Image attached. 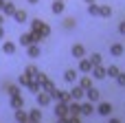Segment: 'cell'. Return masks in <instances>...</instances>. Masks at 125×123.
Returning <instances> with one entry per match:
<instances>
[{"mask_svg": "<svg viewBox=\"0 0 125 123\" xmlns=\"http://www.w3.org/2000/svg\"><path fill=\"white\" fill-rule=\"evenodd\" d=\"M31 33H35V37H37V40H44V37H48V35H51V26L37 18V20H31Z\"/></svg>", "mask_w": 125, "mask_h": 123, "instance_id": "cell-1", "label": "cell"}, {"mask_svg": "<svg viewBox=\"0 0 125 123\" xmlns=\"http://www.w3.org/2000/svg\"><path fill=\"white\" fill-rule=\"evenodd\" d=\"M31 44H40V40L35 37V33H31V31H29V33H22V35H20V46L29 48Z\"/></svg>", "mask_w": 125, "mask_h": 123, "instance_id": "cell-2", "label": "cell"}, {"mask_svg": "<svg viewBox=\"0 0 125 123\" xmlns=\"http://www.w3.org/2000/svg\"><path fill=\"white\" fill-rule=\"evenodd\" d=\"M35 101H37V108H40V106H42V108H46V106H51V103H53V97H51V92L42 90V92H37V95H35Z\"/></svg>", "mask_w": 125, "mask_h": 123, "instance_id": "cell-3", "label": "cell"}, {"mask_svg": "<svg viewBox=\"0 0 125 123\" xmlns=\"http://www.w3.org/2000/svg\"><path fill=\"white\" fill-rule=\"evenodd\" d=\"M55 117H57V119H66V117H70V112H68V103L57 101V106H55Z\"/></svg>", "mask_w": 125, "mask_h": 123, "instance_id": "cell-4", "label": "cell"}, {"mask_svg": "<svg viewBox=\"0 0 125 123\" xmlns=\"http://www.w3.org/2000/svg\"><path fill=\"white\" fill-rule=\"evenodd\" d=\"M97 112H99L101 117H110V112H112V103H110V101H99V103H97Z\"/></svg>", "mask_w": 125, "mask_h": 123, "instance_id": "cell-5", "label": "cell"}, {"mask_svg": "<svg viewBox=\"0 0 125 123\" xmlns=\"http://www.w3.org/2000/svg\"><path fill=\"white\" fill-rule=\"evenodd\" d=\"M70 97H73V101H81L83 97H86V90L77 84V86H73V90H70Z\"/></svg>", "mask_w": 125, "mask_h": 123, "instance_id": "cell-6", "label": "cell"}, {"mask_svg": "<svg viewBox=\"0 0 125 123\" xmlns=\"http://www.w3.org/2000/svg\"><path fill=\"white\" fill-rule=\"evenodd\" d=\"M70 53H73V57H77V59H83V55H86V46H83V44H73Z\"/></svg>", "mask_w": 125, "mask_h": 123, "instance_id": "cell-7", "label": "cell"}, {"mask_svg": "<svg viewBox=\"0 0 125 123\" xmlns=\"http://www.w3.org/2000/svg\"><path fill=\"white\" fill-rule=\"evenodd\" d=\"M86 99L92 101V103H99V101H101V92H99L97 88H90V90H86Z\"/></svg>", "mask_w": 125, "mask_h": 123, "instance_id": "cell-8", "label": "cell"}, {"mask_svg": "<svg viewBox=\"0 0 125 123\" xmlns=\"http://www.w3.org/2000/svg\"><path fill=\"white\" fill-rule=\"evenodd\" d=\"M90 75H92L94 79H105V77H108V68H103V66H94Z\"/></svg>", "mask_w": 125, "mask_h": 123, "instance_id": "cell-9", "label": "cell"}, {"mask_svg": "<svg viewBox=\"0 0 125 123\" xmlns=\"http://www.w3.org/2000/svg\"><path fill=\"white\" fill-rule=\"evenodd\" d=\"M11 108H13V110H24V97H22V95L11 97Z\"/></svg>", "mask_w": 125, "mask_h": 123, "instance_id": "cell-10", "label": "cell"}, {"mask_svg": "<svg viewBox=\"0 0 125 123\" xmlns=\"http://www.w3.org/2000/svg\"><path fill=\"white\" fill-rule=\"evenodd\" d=\"M26 55H29L31 59H35V57H40V55H42V48H40V44H31V46L26 48Z\"/></svg>", "mask_w": 125, "mask_h": 123, "instance_id": "cell-11", "label": "cell"}, {"mask_svg": "<svg viewBox=\"0 0 125 123\" xmlns=\"http://www.w3.org/2000/svg\"><path fill=\"white\" fill-rule=\"evenodd\" d=\"M68 112H70V117H79L81 114V103L79 101H70L68 103Z\"/></svg>", "mask_w": 125, "mask_h": 123, "instance_id": "cell-12", "label": "cell"}, {"mask_svg": "<svg viewBox=\"0 0 125 123\" xmlns=\"http://www.w3.org/2000/svg\"><path fill=\"white\" fill-rule=\"evenodd\" d=\"M92 112H94V103H92V101H88V99H86V101H83V103H81V114H83V117H90V114H92Z\"/></svg>", "mask_w": 125, "mask_h": 123, "instance_id": "cell-13", "label": "cell"}, {"mask_svg": "<svg viewBox=\"0 0 125 123\" xmlns=\"http://www.w3.org/2000/svg\"><path fill=\"white\" fill-rule=\"evenodd\" d=\"M29 119H31V123H42V108H33L29 112Z\"/></svg>", "mask_w": 125, "mask_h": 123, "instance_id": "cell-14", "label": "cell"}, {"mask_svg": "<svg viewBox=\"0 0 125 123\" xmlns=\"http://www.w3.org/2000/svg\"><path fill=\"white\" fill-rule=\"evenodd\" d=\"M123 53H125V46H123V44H119V42H116V44H112V46H110V55L121 57Z\"/></svg>", "mask_w": 125, "mask_h": 123, "instance_id": "cell-15", "label": "cell"}, {"mask_svg": "<svg viewBox=\"0 0 125 123\" xmlns=\"http://www.w3.org/2000/svg\"><path fill=\"white\" fill-rule=\"evenodd\" d=\"M13 20H15V22H20V24H22V22H29V13H26L24 9H18V11H15V15H13Z\"/></svg>", "mask_w": 125, "mask_h": 123, "instance_id": "cell-16", "label": "cell"}, {"mask_svg": "<svg viewBox=\"0 0 125 123\" xmlns=\"http://www.w3.org/2000/svg\"><path fill=\"white\" fill-rule=\"evenodd\" d=\"M92 68H94V66H92L90 59H81V62H79V73H92Z\"/></svg>", "mask_w": 125, "mask_h": 123, "instance_id": "cell-17", "label": "cell"}, {"mask_svg": "<svg viewBox=\"0 0 125 123\" xmlns=\"http://www.w3.org/2000/svg\"><path fill=\"white\" fill-rule=\"evenodd\" d=\"M77 75H79L77 70H73V68H68V70L64 73V79H66L68 84H77Z\"/></svg>", "mask_w": 125, "mask_h": 123, "instance_id": "cell-18", "label": "cell"}, {"mask_svg": "<svg viewBox=\"0 0 125 123\" xmlns=\"http://www.w3.org/2000/svg\"><path fill=\"white\" fill-rule=\"evenodd\" d=\"M64 7H66L64 0H55V2L51 4V11H53L55 15H59V13H64Z\"/></svg>", "mask_w": 125, "mask_h": 123, "instance_id": "cell-19", "label": "cell"}, {"mask_svg": "<svg viewBox=\"0 0 125 123\" xmlns=\"http://www.w3.org/2000/svg\"><path fill=\"white\" fill-rule=\"evenodd\" d=\"M15 121H18V123H31L29 112H24V110H15Z\"/></svg>", "mask_w": 125, "mask_h": 123, "instance_id": "cell-20", "label": "cell"}, {"mask_svg": "<svg viewBox=\"0 0 125 123\" xmlns=\"http://www.w3.org/2000/svg\"><path fill=\"white\" fill-rule=\"evenodd\" d=\"M2 86H4V90L9 92V97H15V95H22V92H20V88H18L15 84H2Z\"/></svg>", "mask_w": 125, "mask_h": 123, "instance_id": "cell-21", "label": "cell"}, {"mask_svg": "<svg viewBox=\"0 0 125 123\" xmlns=\"http://www.w3.org/2000/svg\"><path fill=\"white\" fill-rule=\"evenodd\" d=\"M15 11H18V7H15L13 2H7V4H4V9H2V13H4V15H15Z\"/></svg>", "mask_w": 125, "mask_h": 123, "instance_id": "cell-22", "label": "cell"}, {"mask_svg": "<svg viewBox=\"0 0 125 123\" xmlns=\"http://www.w3.org/2000/svg\"><path fill=\"white\" fill-rule=\"evenodd\" d=\"M99 15H101V18H110V15H112V7H110V4H101Z\"/></svg>", "mask_w": 125, "mask_h": 123, "instance_id": "cell-23", "label": "cell"}, {"mask_svg": "<svg viewBox=\"0 0 125 123\" xmlns=\"http://www.w3.org/2000/svg\"><path fill=\"white\" fill-rule=\"evenodd\" d=\"M2 51H4L7 55H13V53H15V44H13V42H2Z\"/></svg>", "mask_w": 125, "mask_h": 123, "instance_id": "cell-24", "label": "cell"}, {"mask_svg": "<svg viewBox=\"0 0 125 123\" xmlns=\"http://www.w3.org/2000/svg\"><path fill=\"white\" fill-rule=\"evenodd\" d=\"M119 75H121V68L119 66H108V77L110 79H116Z\"/></svg>", "mask_w": 125, "mask_h": 123, "instance_id": "cell-25", "label": "cell"}, {"mask_svg": "<svg viewBox=\"0 0 125 123\" xmlns=\"http://www.w3.org/2000/svg\"><path fill=\"white\" fill-rule=\"evenodd\" d=\"M24 73H26L29 77H33V79H35V75L40 73V68H37V66H33V64H29V66L24 68Z\"/></svg>", "mask_w": 125, "mask_h": 123, "instance_id": "cell-26", "label": "cell"}, {"mask_svg": "<svg viewBox=\"0 0 125 123\" xmlns=\"http://www.w3.org/2000/svg\"><path fill=\"white\" fill-rule=\"evenodd\" d=\"M79 86H81L83 90H90V88H92V79H90V77H81V79H79Z\"/></svg>", "mask_w": 125, "mask_h": 123, "instance_id": "cell-27", "label": "cell"}, {"mask_svg": "<svg viewBox=\"0 0 125 123\" xmlns=\"http://www.w3.org/2000/svg\"><path fill=\"white\" fill-rule=\"evenodd\" d=\"M90 62H92V66H101V62H103L101 53H92V55H90Z\"/></svg>", "mask_w": 125, "mask_h": 123, "instance_id": "cell-28", "label": "cell"}, {"mask_svg": "<svg viewBox=\"0 0 125 123\" xmlns=\"http://www.w3.org/2000/svg\"><path fill=\"white\" fill-rule=\"evenodd\" d=\"M99 9H101V7H99L97 2H94V4H88V13H90V15H99Z\"/></svg>", "mask_w": 125, "mask_h": 123, "instance_id": "cell-29", "label": "cell"}, {"mask_svg": "<svg viewBox=\"0 0 125 123\" xmlns=\"http://www.w3.org/2000/svg\"><path fill=\"white\" fill-rule=\"evenodd\" d=\"M64 26H66V29H73V26H75V18H66V20H64Z\"/></svg>", "mask_w": 125, "mask_h": 123, "instance_id": "cell-30", "label": "cell"}, {"mask_svg": "<svg viewBox=\"0 0 125 123\" xmlns=\"http://www.w3.org/2000/svg\"><path fill=\"white\" fill-rule=\"evenodd\" d=\"M116 84H119V86H125V73H121V75L116 77Z\"/></svg>", "mask_w": 125, "mask_h": 123, "instance_id": "cell-31", "label": "cell"}, {"mask_svg": "<svg viewBox=\"0 0 125 123\" xmlns=\"http://www.w3.org/2000/svg\"><path fill=\"white\" fill-rule=\"evenodd\" d=\"M119 33H121V35H125V20L119 24Z\"/></svg>", "mask_w": 125, "mask_h": 123, "instance_id": "cell-32", "label": "cell"}, {"mask_svg": "<svg viewBox=\"0 0 125 123\" xmlns=\"http://www.w3.org/2000/svg\"><path fill=\"white\" fill-rule=\"evenodd\" d=\"M68 123H81V119H79V117H70V119H68Z\"/></svg>", "mask_w": 125, "mask_h": 123, "instance_id": "cell-33", "label": "cell"}, {"mask_svg": "<svg viewBox=\"0 0 125 123\" xmlns=\"http://www.w3.org/2000/svg\"><path fill=\"white\" fill-rule=\"evenodd\" d=\"M0 26H4V13L0 11Z\"/></svg>", "mask_w": 125, "mask_h": 123, "instance_id": "cell-34", "label": "cell"}, {"mask_svg": "<svg viewBox=\"0 0 125 123\" xmlns=\"http://www.w3.org/2000/svg\"><path fill=\"white\" fill-rule=\"evenodd\" d=\"M108 123H121V119H116V117H112V119H110Z\"/></svg>", "mask_w": 125, "mask_h": 123, "instance_id": "cell-35", "label": "cell"}, {"mask_svg": "<svg viewBox=\"0 0 125 123\" xmlns=\"http://www.w3.org/2000/svg\"><path fill=\"white\" fill-rule=\"evenodd\" d=\"M68 119H70V117H66V119H57V123H68Z\"/></svg>", "mask_w": 125, "mask_h": 123, "instance_id": "cell-36", "label": "cell"}, {"mask_svg": "<svg viewBox=\"0 0 125 123\" xmlns=\"http://www.w3.org/2000/svg\"><path fill=\"white\" fill-rule=\"evenodd\" d=\"M26 2H29V4H37L40 0H26Z\"/></svg>", "mask_w": 125, "mask_h": 123, "instance_id": "cell-37", "label": "cell"}, {"mask_svg": "<svg viewBox=\"0 0 125 123\" xmlns=\"http://www.w3.org/2000/svg\"><path fill=\"white\" fill-rule=\"evenodd\" d=\"M4 4H7V2H4V0H0V11L4 9Z\"/></svg>", "mask_w": 125, "mask_h": 123, "instance_id": "cell-38", "label": "cell"}, {"mask_svg": "<svg viewBox=\"0 0 125 123\" xmlns=\"http://www.w3.org/2000/svg\"><path fill=\"white\" fill-rule=\"evenodd\" d=\"M0 37H4V29L2 26H0Z\"/></svg>", "mask_w": 125, "mask_h": 123, "instance_id": "cell-39", "label": "cell"}, {"mask_svg": "<svg viewBox=\"0 0 125 123\" xmlns=\"http://www.w3.org/2000/svg\"><path fill=\"white\" fill-rule=\"evenodd\" d=\"M86 2H88V4H94V2H97V0H86Z\"/></svg>", "mask_w": 125, "mask_h": 123, "instance_id": "cell-40", "label": "cell"}]
</instances>
